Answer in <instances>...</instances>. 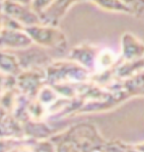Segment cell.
I'll use <instances>...</instances> for the list:
<instances>
[{
    "instance_id": "cell-24",
    "label": "cell",
    "mask_w": 144,
    "mask_h": 152,
    "mask_svg": "<svg viewBox=\"0 0 144 152\" xmlns=\"http://www.w3.org/2000/svg\"><path fill=\"white\" fill-rule=\"evenodd\" d=\"M10 1L15 2V3H19V4H23V5H31L32 0H10Z\"/></svg>"
},
{
    "instance_id": "cell-8",
    "label": "cell",
    "mask_w": 144,
    "mask_h": 152,
    "mask_svg": "<svg viewBox=\"0 0 144 152\" xmlns=\"http://www.w3.org/2000/svg\"><path fill=\"white\" fill-rule=\"evenodd\" d=\"M101 48L90 42H82L69 50L68 59L72 60L82 67L86 68L93 74L95 70L96 59Z\"/></svg>"
},
{
    "instance_id": "cell-11",
    "label": "cell",
    "mask_w": 144,
    "mask_h": 152,
    "mask_svg": "<svg viewBox=\"0 0 144 152\" xmlns=\"http://www.w3.org/2000/svg\"><path fill=\"white\" fill-rule=\"evenodd\" d=\"M78 2H81V0H53L50 7L39 16L41 23L58 26L60 21L68 13L70 8Z\"/></svg>"
},
{
    "instance_id": "cell-25",
    "label": "cell",
    "mask_w": 144,
    "mask_h": 152,
    "mask_svg": "<svg viewBox=\"0 0 144 152\" xmlns=\"http://www.w3.org/2000/svg\"><path fill=\"white\" fill-rule=\"evenodd\" d=\"M134 146H135L140 152H144V142H142V143H138V144L134 145Z\"/></svg>"
},
{
    "instance_id": "cell-18",
    "label": "cell",
    "mask_w": 144,
    "mask_h": 152,
    "mask_svg": "<svg viewBox=\"0 0 144 152\" xmlns=\"http://www.w3.org/2000/svg\"><path fill=\"white\" fill-rule=\"evenodd\" d=\"M56 144L51 141V139L33 141V151L32 152H56Z\"/></svg>"
},
{
    "instance_id": "cell-5",
    "label": "cell",
    "mask_w": 144,
    "mask_h": 152,
    "mask_svg": "<svg viewBox=\"0 0 144 152\" xmlns=\"http://www.w3.org/2000/svg\"><path fill=\"white\" fill-rule=\"evenodd\" d=\"M22 70H41L45 69L53 61L47 50L33 45L25 50L15 51Z\"/></svg>"
},
{
    "instance_id": "cell-15",
    "label": "cell",
    "mask_w": 144,
    "mask_h": 152,
    "mask_svg": "<svg viewBox=\"0 0 144 152\" xmlns=\"http://www.w3.org/2000/svg\"><path fill=\"white\" fill-rule=\"evenodd\" d=\"M22 71L19 59L14 51L0 50V73L6 76H17Z\"/></svg>"
},
{
    "instance_id": "cell-26",
    "label": "cell",
    "mask_w": 144,
    "mask_h": 152,
    "mask_svg": "<svg viewBox=\"0 0 144 152\" xmlns=\"http://www.w3.org/2000/svg\"><path fill=\"white\" fill-rule=\"evenodd\" d=\"M4 1H6V0H0V4H2V3L4 2Z\"/></svg>"
},
{
    "instance_id": "cell-20",
    "label": "cell",
    "mask_w": 144,
    "mask_h": 152,
    "mask_svg": "<svg viewBox=\"0 0 144 152\" xmlns=\"http://www.w3.org/2000/svg\"><path fill=\"white\" fill-rule=\"evenodd\" d=\"M53 0H32L31 2V8L36 12L39 16L48 10L53 4Z\"/></svg>"
},
{
    "instance_id": "cell-6",
    "label": "cell",
    "mask_w": 144,
    "mask_h": 152,
    "mask_svg": "<svg viewBox=\"0 0 144 152\" xmlns=\"http://www.w3.org/2000/svg\"><path fill=\"white\" fill-rule=\"evenodd\" d=\"M0 8L6 17L20 24L24 29L41 23L39 16L31 8L30 5H23L6 0L0 5Z\"/></svg>"
},
{
    "instance_id": "cell-4",
    "label": "cell",
    "mask_w": 144,
    "mask_h": 152,
    "mask_svg": "<svg viewBox=\"0 0 144 152\" xmlns=\"http://www.w3.org/2000/svg\"><path fill=\"white\" fill-rule=\"evenodd\" d=\"M47 84L45 69L22 70L16 76V87L18 91L30 99H36L39 91Z\"/></svg>"
},
{
    "instance_id": "cell-3",
    "label": "cell",
    "mask_w": 144,
    "mask_h": 152,
    "mask_svg": "<svg viewBox=\"0 0 144 152\" xmlns=\"http://www.w3.org/2000/svg\"><path fill=\"white\" fill-rule=\"evenodd\" d=\"M25 31L32 39L33 44L45 50L64 51L68 47V39L58 26L45 25L39 23L25 28Z\"/></svg>"
},
{
    "instance_id": "cell-17",
    "label": "cell",
    "mask_w": 144,
    "mask_h": 152,
    "mask_svg": "<svg viewBox=\"0 0 144 152\" xmlns=\"http://www.w3.org/2000/svg\"><path fill=\"white\" fill-rule=\"evenodd\" d=\"M83 1L93 3V4H95L100 9L108 12L133 15L132 11L124 2H121V0H81V2Z\"/></svg>"
},
{
    "instance_id": "cell-9",
    "label": "cell",
    "mask_w": 144,
    "mask_h": 152,
    "mask_svg": "<svg viewBox=\"0 0 144 152\" xmlns=\"http://www.w3.org/2000/svg\"><path fill=\"white\" fill-rule=\"evenodd\" d=\"M121 60L132 61L144 58V42L131 32H124L121 37Z\"/></svg>"
},
{
    "instance_id": "cell-12",
    "label": "cell",
    "mask_w": 144,
    "mask_h": 152,
    "mask_svg": "<svg viewBox=\"0 0 144 152\" xmlns=\"http://www.w3.org/2000/svg\"><path fill=\"white\" fill-rule=\"evenodd\" d=\"M23 123L12 114L4 113L0 117V139H25Z\"/></svg>"
},
{
    "instance_id": "cell-23",
    "label": "cell",
    "mask_w": 144,
    "mask_h": 152,
    "mask_svg": "<svg viewBox=\"0 0 144 152\" xmlns=\"http://www.w3.org/2000/svg\"><path fill=\"white\" fill-rule=\"evenodd\" d=\"M3 28H4V14L2 13L1 8H0V32L2 31Z\"/></svg>"
},
{
    "instance_id": "cell-16",
    "label": "cell",
    "mask_w": 144,
    "mask_h": 152,
    "mask_svg": "<svg viewBox=\"0 0 144 152\" xmlns=\"http://www.w3.org/2000/svg\"><path fill=\"white\" fill-rule=\"evenodd\" d=\"M121 85L130 98L144 96V70L132 77L121 81Z\"/></svg>"
},
{
    "instance_id": "cell-13",
    "label": "cell",
    "mask_w": 144,
    "mask_h": 152,
    "mask_svg": "<svg viewBox=\"0 0 144 152\" xmlns=\"http://www.w3.org/2000/svg\"><path fill=\"white\" fill-rule=\"evenodd\" d=\"M143 70L144 58L138 60H132V61H122V60H119V62L114 68V75L115 80L122 81L138 74L139 72Z\"/></svg>"
},
{
    "instance_id": "cell-7",
    "label": "cell",
    "mask_w": 144,
    "mask_h": 152,
    "mask_svg": "<svg viewBox=\"0 0 144 152\" xmlns=\"http://www.w3.org/2000/svg\"><path fill=\"white\" fill-rule=\"evenodd\" d=\"M33 42L24 28H6L0 32V50L19 51L33 45Z\"/></svg>"
},
{
    "instance_id": "cell-22",
    "label": "cell",
    "mask_w": 144,
    "mask_h": 152,
    "mask_svg": "<svg viewBox=\"0 0 144 152\" xmlns=\"http://www.w3.org/2000/svg\"><path fill=\"white\" fill-rule=\"evenodd\" d=\"M5 77H6V75L0 73V95H1V93L3 92V90H4Z\"/></svg>"
},
{
    "instance_id": "cell-2",
    "label": "cell",
    "mask_w": 144,
    "mask_h": 152,
    "mask_svg": "<svg viewBox=\"0 0 144 152\" xmlns=\"http://www.w3.org/2000/svg\"><path fill=\"white\" fill-rule=\"evenodd\" d=\"M92 73L86 68L70 59L53 60L45 68L48 85L81 84L91 80Z\"/></svg>"
},
{
    "instance_id": "cell-19",
    "label": "cell",
    "mask_w": 144,
    "mask_h": 152,
    "mask_svg": "<svg viewBox=\"0 0 144 152\" xmlns=\"http://www.w3.org/2000/svg\"><path fill=\"white\" fill-rule=\"evenodd\" d=\"M132 11L134 16H144V0H121Z\"/></svg>"
},
{
    "instance_id": "cell-14",
    "label": "cell",
    "mask_w": 144,
    "mask_h": 152,
    "mask_svg": "<svg viewBox=\"0 0 144 152\" xmlns=\"http://www.w3.org/2000/svg\"><path fill=\"white\" fill-rule=\"evenodd\" d=\"M119 60H121L119 54L115 53L112 48H101L96 59V64H95V70L93 74L114 69L115 65L119 62Z\"/></svg>"
},
{
    "instance_id": "cell-1",
    "label": "cell",
    "mask_w": 144,
    "mask_h": 152,
    "mask_svg": "<svg viewBox=\"0 0 144 152\" xmlns=\"http://www.w3.org/2000/svg\"><path fill=\"white\" fill-rule=\"evenodd\" d=\"M58 137L70 141L79 152L103 150L108 140L100 133L94 124L80 123L56 133Z\"/></svg>"
},
{
    "instance_id": "cell-10",
    "label": "cell",
    "mask_w": 144,
    "mask_h": 152,
    "mask_svg": "<svg viewBox=\"0 0 144 152\" xmlns=\"http://www.w3.org/2000/svg\"><path fill=\"white\" fill-rule=\"evenodd\" d=\"M24 132L27 139L33 141L50 139L56 133L60 132L64 129H59L53 124H48L47 121H33L29 120L23 123Z\"/></svg>"
},
{
    "instance_id": "cell-27",
    "label": "cell",
    "mask_w": 144,
    "mask_h": 152,
    "mask_svg": "<svg viewBox=\"0 0 144 152\" xmlns=\"http://www.w3.org/2000/svg\"><path fill=\"white\" fill-rule=\"evenodd\" d=\"M94 152H105V151H102V150H100V151H94Z\"/></svg>"
},
{
    "instance_id": "cell-21",
    "label": "cell",
    "mask_w": 144,
    "mask_h": 152,
    "mask_svg": "<svg viewBox=\"0 0 144 152\" xmlns=\"http://www.w3.org/2000/svg\"><path fill=\"white\" fill-rule=\"evenodd\" d=\"M103 151L105 152H125L121 142L118 141H108L104 147Z\"/></svg>"
}]
</instances>
